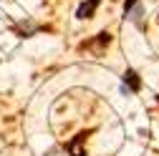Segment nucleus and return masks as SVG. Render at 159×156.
Returning <instances> with one entry per match:
<instances>
[{
  "label": "nucleus",
  "mask_w": 159,
  "mask_h": 156,
  "mask_svg": "<svg viewBox=\"0 0 159 156\" xmlns=\"http://www.w3.org/2000/svg\"><path fill=\"white\" fill-rule=\"evenodd\" d=\"M142 91V76H139L134 68H126L121 76V93L124 96H136Z\"/></svg>",
  "instance_id": "obj_2"
},
{
  "label": "nucleus",
  "mask_w": 159,
  "mask_h": 156,
  "mask_svg": "<svg viewBox=\"0 0 159 156\" xmlns=\"http://www.w3.org/2000/svg\"><path fill=\"white\" fill-rule=\"evenodd\" d=\"M84 141H86V133H78V136H76V141L66 144V149H68V151H71L73 156H86V154L81 151V144H84Z\"/></svg>",
  "instance_id": "obj_5"
},
{
  "label": "nucleus",
  "mask_w": 159,
  "mask_h": 156,
  "mask_svg": "<svg viewBox=\"0 0 159 156\" xmlns=\"http://www.w3.org/2000/svg\"><path fill=\"white\" fill-rule=\"evenodd\" d=\"M109 43H111V35H109L106 30H101V33H96L93 41L81 43V50H91L93 55H101V53H104V48H109Z\"/></svg>",
  "instance_id": "obj_3"
},
{
  "label": "nucleus",
  "mask_w": 159,
  "mask_h": 156,
  "mask_svg": "<svg viewBox=\"0 0 159 156\" xmlns=\"http://www.w3.org/2000/svg\"><path fill=\"white\" fill-rule=\"evenodd\" d=\"M98 5H101V0H84V3L76 8V18L78 20H91L96 15V10H98Z\"/></svg>",
  "instance_id": "obj_4"
},
{
  "label": "nucleus",
  "mask_w": 159,
  "mask_h": 156,
  "mask_svg": "<svg viewBox=\"0 0 159 156\" xmlns=\"http://www.w3.org/2000/svg\"><path fill=\"white\" fill-rule=\"evenodd\" d=\"M144 15H147V10L142 5V0H126L124 3V18L131 20L136 28H144Z\"/></svg>",
  "instance_id": "obj_1"
}]
</instances>
